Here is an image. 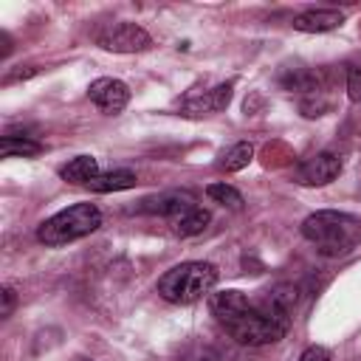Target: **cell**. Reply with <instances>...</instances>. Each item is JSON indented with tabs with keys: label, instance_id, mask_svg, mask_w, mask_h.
Returning <instances> with one entry per match:
<instances>
[{
	"label": "cell",
	"instance_id": "obj_7",
	"mask_svg": "<svg viewBox=\"0 0 361 361\" xmlns=\"http://www.w3.org/2000/svg\"><path fill=\"white\" fill-rule=\"evenodd\" d=\"M87 96H90V102H93L102 113L116 116V113H121V110L127 107V102H130V87H127L121 79L99 76V79L90 82Z\"/></svg>",
	"mask_w": 361,
	"mask_h": 361
},
{
	"label": "cell",
	"instance_id": "obj_16",
	"mask_svg": "<svg viewBox=\"0 0 361 361\" xmlns=\"http://www.w3.org/2000/svg\"><path fill=\"white\" fill-rule=\"evenodd\" d=\"M251 158H254V147L248 144V141H237L234 147H228L226 152H223V158H220V169L223 172H240V169H245L248 164H251Z\"/></svg>",
	"mask_w": 361,
	"mask_h": 361
},
{
	"label": "cell",
	"instance_id": "obj_6",
	"mask_svg": "<svg viewBox=\"0 0 361 361\" xmlns=\"http://www.w3.org/2000/svg\"><path fill=\"white\" fill-rule=\"evenodd\" d=\"M344 169V161L338 152H316L313 158H307L305 164H299L296 169V183L302 186H327L330 180H336Z\"/></svg>",
	"mask_w": 361,
	"mask_h": 361
},
{
	"label": "cell",
	"instance_id": "obj_15",
	"mask_svg": "<svg viewBox=\"0 0 361 361\" xmlns=\"http://www.w3.org/2000/svg\"><path fill=\"white\" fill-rule=\"evenodd\" d=\"M42 152V144L28 135H3L0 138V155L3 158H34Z\"/></svg>",
	"mask_w": 361,
	"mask_h": 361
},
{
	"label": "cell",
	"instance_id": "obj_20",
	"mask_svg": "<svg viewBox=\"0 0 361 361\" xmlns=\"http://www.w3.org/2000/svg\"><path fill=\"white\" fill-rule=\"evenodd\" d=\"M296 361H330V350L322 344H310L307 350H302V355Z\"/></svg>",
	"mask_w": 361,
	"mask_h": 361
},
{
	"label": "cell",
	"instance_id": "obj_11",
	"mask_svg": "<svg viewBox=\"0 0 361 361\" xmlns=\"http://www.w3.org/2000/svg\"><path fill=\"white\" fill-rule=\"evenodd\" d=\"M344 23V14L336 8H310L293 17V28L305 31V34H324V31H336Z\"/></svg>",
	"mask_w": 361,
	"mask_h": 361
},
{
	"label": "cell",
	"instance_id": "obj_19",
	"mask_svg": "<svg viewBox=\"0 0 361 361\" xmlns=\"http://www.w3.org/2000/svg\"><path fill=\"white\" fill-rule=\"evenodd\" d=\"M347 96L350 102H361V68H347Z\"/></svg>",
	"mask_w": 361,
	"mask_h": 361
},
{
	"label": "cell",
	"instance_id": "obj_3",
	"mask_svg": "<svg viewBox=\"0 0 361 361\" xmlns=\"http://www.w3.org/2000/svg\"><path fill=\"white\" fill-rule=\"evenodd\" d=\"M99 226H102V212L93 203H73L42 220L37 228V240L45 245H68L73 240L93 234Z\"/></svg>",
	"mask_w": 361,
	"mask_h": 361
},
{
	"label": "cell",
	"instance_id": "obj_4",
	"mask_svg": "<svg viewBox=\"0 0 361 361\" xmlns=\"http://www.w3.org/2000/svg\"><path fill=\"white\" fill-rule=\"evenodd\" d=\"M358 231V220L344 212L322 209L302 220V237L316 243L322 254H344L353 245V234Z\"/></svg>",
	"mask_w": 361,
	"mask_h": 361
},
{
	"label": "cell",
	"instance_id": "obj_5",
	"mask_svg": "<svg viewBox=\"0 0 361 361\" xmlns=\"http://www.w3.org/2000/svg\"><path fill=\"white\" fill-rule=\"evenodd\" d=\"M96 42L99 48L113 51V54H138L152 45V37L135 23H113L99 31Z\"/></svg>",
	"mask_w": 361,
	"mask_h": 361
},
{
	"label": "cell",
	"instance_id": "obj_1",
	"mask_svg": "<svg viewBox=\"0 0 361 361\" xmlns=\"http://www.w3.org/2000/svg\"><path fill=\"white\" fill-rule=\"evenodd\" d=\"M290 327V313L274 307L271 302H254V307L248 313H243L240 319H234L231 324H226L228 336L243 344V347H262V344H274L279 341Z\"/></svg>",
	"mask_w": 361,
	"mask_h": 361
},
{
	"label": "cell",
	"instance_id": "obj_2",
	"mask_svg": "<svg viewBox=\"0 0 361 361\" xmlns=\"http://www.w3.org/2000/svg\"><path fill=\"white\" fill-rule=\"evenodd\" d=\"M214 285H217V268L212 262L192 259L169 268L158 279V293L172 305H192L206 293H212Z\"/></svg>",
	"mask_w": 361,
	"mask_h": 361
},
{
	"label": "cell",
	"instance_id": "obj_21",
	"mask_svg": "<svg viewBox=\"0 0 361 361\" xmlns=\"http://www.w3.org/2000/svg\"><path fill=\"white\" fill-rule=\"evenodd\" d=\"M0 296H3V310H0V316H3V319H8V316H11V310H14V305H17V296H14V290H11V288H3V293H0Z\"/></svg>",
	"mask_w": 361,
	"mask_h": 361
},
{
	"label": "cell",
	"instance_id": "obj_12",
	"mask_svg": "<svg viewBox=\"0 0 361 361\" xmlns=\"http://www.w3.org/2000/svg\"><path fill=\"white\" fill-rule=\"evenodd\" d=\"M209 223H212V214L203 206H192V209L180 212L178 217H172V231L178 237H197L206 231Z\"/></svg>",
	"mask_w": 361,
	"mask_h": 361
},
{
	"label": "cell",
	"instance_id": "obj_13",
	"mask_svg": "<svg viewBox=\"0 0 361 361\" xmlns=\"http://www.w3.org/2000/svg\"><path fill=\"white\" fill-rule=\"evenodd\" d=\"M99 175V161L93 155H76L73 161H68L62 169H59V178L68 180V183H90L93 178Z\"/></svg>",
	"mask_w": 361,
	"mask_h": 361
},
{
	"label": "cell",
	"instance_id": "obj_14",
	"mask_svg": "<svg viewBox=\"0 0 361 361\" xmlns=\"http://www.w3.org/2000/svg\"><path fill=\"white\" fill-rule=\"evenodd\" d=\"M87 186H90L93 192H121V189H133V186H135V172H130V169L99 172Z\"/></svg>",
	"mask_w": 361,
	"mask_h": 361
},
{
	"label": "cell",
	"instance_id": "obj_9",
	"mask_svg": "<svg viewBox=\"0 0 361 361\" xmlns=\"http://www.w3.org/2000/svg\"><path fill=\"white\" fill-rule=\"evenodd\" d=\"M228 102H231V85L226 82V85H217L212 90L186 96L183 104H180V113L183 116H212V113L228 107Z\"/></svg>",
	"mask_w": 361,
	"mask_h": 361
},
{
	"label": "cell",
	"instance_id": "obj_17",
	"mask_svg": "<svg viewBox=\"0 0 361 361\" xmlns=\"http://www.w3.org/2000/svg\"><path fill=\"white\" fill-rule=\"evenodd\" d=\"M265 302H271L274 307L290 313V310L296 307V302H299V285H293V282H282V285H276L274 290H268Z\"/></svg>",
	"mask_w": 361,
	"mask_h": 361
},
{
	"label": "cell",
	"instance_id": "obj_8",
	"mask_svg": "<svg viewBox=\"0 0 361 361\" xmlns=\"http://www.w3.org/2000/svg\"><path fill=\"white\" fill-rule=\"evenodd\" d=\"M192 206H197V200H195L192 192L172 189V192H161V195H152V197L138 200L135 212H141V214H161V217H178L180 212H186Z\"/></svg>",
	"mask_w": 361,
	"mask_h": 361
},
{
	"label": "cell",
	"instance_id": "obj_18",
	"mask_svg": "<svg viewBox=\"0 0 361 361\" xmlns=\"http://www.w3.org/2000/svg\"><path fill=\"white\" fill-rule=\"evenodd\" d=\"M206 195H209L214 203H220V206L243 209V195H240L234 186H228V183H212V186L206 189Z\"/></svg>",
	"mask_w": 361,
	"mask_h": 361
},
{
	"label": "cell",
	"instance_id": "obj_10",
	"mask_svg": "<svg viewBox=\"0 0 361 361\" xmlns=\"http://www.w3.org/2000/svg\"><path fill=\"white\" fill-rule=\"evenodd\" d=\"M254 307V302L243 293V290H217L209 296V310L214 313V319L226 327L234 319H240L243 313H248Z\"/></svg>",
	"mask_w": 361,
	"mask_h": 361
},
{
	"label": "cell",
	"instance_id": "obj_22",
	"mask_svg": "<svg viewBox=\"0 0 361 361\" xmlns=\"http://www.w3.org/2000/svg\"><path fill=\"white\" fill-rule=\"evenodd\" d=\"M37 73V68H28V71H14V73H8L3 82L8 85V82H14V79H28V76H34Z\"/></svg>",
	"mask_w": 361,
	"mask_h": 361
}]
</instances>
